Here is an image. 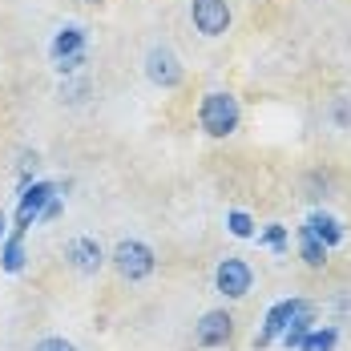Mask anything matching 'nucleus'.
<instances>
[{"mask_svg": "<svg viewBox=\"0 0 351 351\" xmlns=\"http://www.w3.org/2000/svg\"><path fill=\"white\" fill-rule=\"evenodd\" d=\"M65 263H69L77 275H85V279H89V275H97V271L109 263V254L101 250V243H97V239L77 234V239H69V243H65Z\"/></svg>", "mask_w": 351, "mask_h": 351, "instance_id": "1a4fd4ad", "label": "nucleus"}, {"mask_svg": "<svg viewBox=\"0 0 351 351\" xmlns=\"http://www.w3.org/2000/svg\"><path fill=\"white\" fill-rule=\"evenodd\" d=\"M295 246H299V258H303V267H311V271H323V267H327V254H331V250H327V246H323L315 234H311V226H307V222L295 230Z\"/></svg>", "mask_w": 351, "mask_h": 351, "instance_id": "ddd939ff", "label": "nucleus"}, {"mask_svg": "<svg viewBox=\"0 0 351 351\" xmlns=\"http://www.w3.org/2000/svg\"><path fill=\"white\" fill-rule=\"evenodd\" d=\"M226 230L234 239H254V218L246 210H226Z\"/></svg>", "mask_w": 351, "mask_h": 351, "instance_id": "f3484780", "label": "nucleus"}, {"mask_svg": "<svg viewBox=\"0 0 351 351\" xmlns=\"http://www.w3.org/2000/svg\"><path fill=\"white\" fill-rule=\"evenodd\" d=\"M57 194H61V186H57V182H29V186L21 190L16 214H12V230H25V234H29V226L40 222V210H45Z\"/></svg>", "mask_w": 351, "mask_h": 351, "instance_id": "0eeeda50", "label": "nucleus"}, {"mask_svg": "<svg viewBox=\"0 0 351 351\" xmlns=\"http://www.w3.org/2000/svg\"><path fill=\"white\" fill-rule=\"evenodd\" d=\"M230 0H190V25L194 33L206 36V40H218V36L230 33Z\"/></svg>", "mask_w": 351, "mask_h": 351, "instance_id": "423d86ee", "label": "nucleus"}, {"mask_svg": "<svg viewBox=\"0 0 351 351\" xmlns=\"http://www.w3.org/2000/svg\"><path fill=\"white\" fill-rule=\"evenodd\" d=\"M141 69H145V81H149V85H158V89H166V93L186 81V65L178 61V53L170 45H149Z\"/></svg>", "mask_w": 351, "mask_h": 351, "instance_id": "20e7f679", "label": "nucleus"}, {"mask_svg": "<svg viewBox=\"0 0 351 351\" xmlns=\"http://www.w3.org/2000/svg\"><path fill=\"white\" fill-rule=\"evenodd\" d=\"M307 303H311V299H299V295H295V299H279V303H271V311H267V319H263V331L254 335V348H258V351L271 348L282 331H287V323L299 315Z\"/></svg>", "mask_w": 351, "mask_h": 351, "instance_id": "6e6552de", "label": "nucleus"}, {"mask_svg": "<svg viewBox=\"0 0 351 351\" xmlns=\"http://www.w3.org/2000/svg\"><path fill=\"white\" fill-rule=\"evenodd\" d=\"M85 61H89V49H85V53H73V57H61V61H53V65H57L61 77H77V73L85 69Z\"/></svg>", "mask_w": 351, "mask_h": 351, "instance_id": "a211bd4d", "label": "nucleus"}, {"mask_svg": "<svg viewBox=\"0 0 351 351\" xmlns=\"http://www.w3.org/2000/svg\"><path fill=\"white\" fill-rule=\"evenodd\" d=\"M339 311H351V299H339Z\"/></svg>", "mask_w": 351, "mask_h": 351, "instance_id": "5701e85b", "label": "nucleus"}, {"mask_svg": "<svg viewBox=\"0 0 351 351\" xmlns=\"http://www.w3.org/2000/svg\"><path fill=\"white\" fill-rule=\"evenodd\" d=\"M109 267L117 271L121 282H145L158 271V250L141 239H121V243L109 250Z\"/></svg>", "mask_w": 351, "mask_h": 351, "instance_id": "f03ea898", "label": "nucleus"}, {"mask_svg": "<svg viewBox=\"0 0 351 351\" xmlns=\"http://www.w3.org/2000/svg\"><path fill=\"white\" fill-rule=\"evenodd\" d=\"M331 121H335V130H351V101L348 97H335L331 101Z\"/></svg>", "mask_w": 351, "mask_h": 351, "instance_id": "aec40b11", "label": "nucleus"}, {"mask_svg": "<svg viewBox=\"0 0 351 351\" xmlns=\"http://www.w3.org/2000/svg\"><path fill=\"white\" fill-rule=\"evenodd\" d=\"M214 291L222 295V299H230V303H239L246 299L250 291H254V267L239 258V254H226L218 267H214Z\"/></svg>", "mask_w": 351, "mask_h": 351, "instance_id": "39448f33", "label": "nucleus"}, {"mask_svg": "<svg viewBox=\"0 0 351 351\" xmlns=\"http://www.w3.org/2000/svg\"><path fill=\"white\" fill-rule=\"evenodd\" d=\"M194 117H198V130L206 138L226 141V138H234L239 125H243V106H239V97L230 89H206Z\"/></svg>", "mask_w": 351, "mask_h": 351, "instance_id": "f257e3e1", "label": "nucleus"}, {"mask_svg": "<svg viewBox=\"0 0 351 351\" xmlns=\"http://www.w3.org/2000/svg\"><path fill=\"white\" fill-rule=\"evenodd\" d=\"M4 234H8V218L0 214V239H4Z\"/></svg>", "mask_w": 351, "mask_h": 351, "instance_id": "4be33fe9", "label": "nucleus"}, {"mask_svg": "<svg viewBox=\"0 0 351 351\" xmlns=\"http://www.w3.org/2000/svg\"><path fill=\"white\" fill-rule=\"evenodd\" d=\"M89 49V36L81 25H65V29H57L53 40H49V57L53 61H61V57H73V53H85Z\"/></svg>", "mask_w": 351, "mask_h": 351, "instance_id": "9d476101", "label": "nucleus"}, {"mask_svg": "<svg viewBox=\"0 0 351 351\" xmlns=\"http://www.w3.org/2000/svg\"><path fill=\"white\" fill-rule=\"evenodd\" d=\"M307 226H311V234H315L327 250H335V246L343 243V234H348V230H343V222H339L335 214H327V210H311Z\"/></svg>", "mask_w": 351, "mask_h": 351, "instance_id": "f8f14e48", "label": "nucleus"}, {"mask_svg": "<svg viewBox=\"0 0 351 351\" xmlns=\"http://www.w3.org/2000/svg\"><path fill=\"white\" fill-rule=\"evenodd\" d=\"M234 331H239V323L234 315L226 311V307H214V311H202L198 323H194V348L202 351H226L234 343Z\"/></svg>", "mask_w": 351, "mask_h": 351, "instance_id": "7ed1b4c3", "label": "nucleus"}, {"mask_svg": "<svg viewBox=\"0 0 351 351\" xmlns=\"http://www.w3.org/2000/svg\"><path fill=\"white\" fill-rule=\"evenodd\" d=\"M335 343H339V327H331V323H327V327H319V323H315V327L299 339V348H295V351H335Z\"/></svg>", "mask_w": 351, "mask_h": 351, "instance_id": "4468645a", "label": "nucleus"}, {"mask_svg": "<svg viewBox=\"0 0 351 351\" xmlns=\"http://www.w3.org/2000/svg\"><path fill=\"white\" fill-rule=\"evenodd\" d=\"M61 210H65V202H61V194H57V198L40 210V222H57V218H61Z\"/></svg>", "mask_w": 351, "mask_h": 351, "instance_id": "412c9836", "label": "nucleus"}, {"mask_svg": "<svg viewBox=\"0 0 351 351\" xmlns=\"http://www.w3.org/2000/svg\"><path fill=\"white\" fill-rule=\"evenodd\" d=\"M89 93H93V81H89V77H77V81L65 77V81H61V101H69V106H81Z\"/></svg>", "mask_w": 351, "mask_h": 351, "instance_id": "dca6fc26", "label": "nucleus"}, {"mask_svg": "<svg viewBox=\"0 0 351 351\" xmlns=\"http://www.w3.org/2000/svg\"><path fill=\"white\" fill-rule=\"evenodd\" d=\"M33 351H81L73 339H65V335H45V339H36Z\"/></svg>", "mask_w": 351, "mask_h": 351, "instance_id": "6ab92c4d", "label": "nucleus"}, {"mask_svg": "<svg viewBox=\"0 0 351 351\" xmlns=\"http://www.w3.org/2000/svg\"><path fill=\"white\" fill-rule=\"evenodd\" d=\"M29 263V250H25V230H12L0 239V271L4 275H21Z\"/></svg>", "mask_w": 351, "mask_h": 351, "instance_id": "9b49d317", "label": "nucleus"}, {"mask_svg": "<svg viewBox=\"0 0 351 351\" xmlns=\"http://www.w3.org/2000/svg\"><path fill=\"white\" fill-rule=\"evenodd\" d=\"M77 4H106V0H77Z\"/></svg>", "mask_w": 351, "mask_h": 351, "instance_id": "b1692460", "label": "nucleus"}, {"mask_svg": "<svg viewBox=\"0 0 351 351\" xmlns=\"http://www.w3.org/2000/svg\"><path fill=\"white\" fill-rule=\"evenodd\" d=\"M254 243L267 246V250H275V254H287V246H291V230H287L282 222H267L263 230H254Z\"/></svg>", "mask_w": 351, "mask_h": 351, "instance_id": "2eb2a0df", "label": "nucleus"}]
</instances>
